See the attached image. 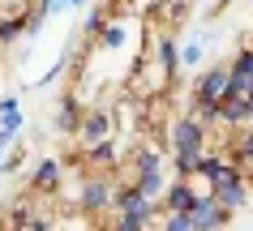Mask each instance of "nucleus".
<instances>
[{
	"instance_id": "obj_4",
	"label": "nucleus",
	"mask_w": 253,
	"mask_h": 231,
	"mask_svg": "<svg viewBox=\"0 0 253 231\" xmlns=\"http://www.w3.org/2000/svg\"><path fill=\"white\" fill-rule=\"evenodd\" d=\"M112 133H116V116H112V107H86V116H82V124H78V146H82V154L107 146Z\"/></svg>"
},
{
	"instance_id": "obj_7",
	"label": "nucleus",
	"mask_w": 253,
	"mask_h": 231,
	"mask_svg": "<svg viewBox=\"0 0 253 231\" xmlns=\"http://www.w3.org/2000/svg\"><path fill=\"white\" fill-rule=\"evenodd\" d=\"M65 184V163L60 159H39L35 171H30V189L35 193H60Z\"/></svg>"
},
{
	"instance_id": "obj_11",
	"label": "nucleus",
	"mask_w": 253,
	"mask_h": 231,
	"mask_svg": "<svg viewBox=\"0 0 253 231\" xmlns=\"http://www.w3.org/2000/svg\"><path fill=\"white\" fill-rule=\"evenodd\" d=\"M227 65H232V77H236L245 90H253V47H240Z\"/></svg>"
},
{
	"instance_id": "obj_14",
	"label": "nucleus",
	"mask_w": 253,
	"mask_h": 231,
	"mask_svg": "<svg viewBox=\"0 0 253 231\" xmlns=\"http://www.w3.org/2000/svg\"><path fill=\"white\" fill-rule=\"evenodd\" d=\"M125 17H112V26L103 30V39H99V47H103V52H120V47H125Z\"/></svg>"
},
{
	"instance_id": "obj_9",
	"label": "nucleus",
	"mask_w": 253,
	"mask_h": 231,
	"mask_svg": "<svg viewBox=\"0 0 253 231\" xmlns=\"http://www.w3.org/2000/svg\"><path fill=\"white\" fill-rule=\"evenodd\" d=\"M189 218H193V231H223L232 214H227L214 197H206V201H198L193 210H189Z\"/></svg>"
},
{
	"instance_id": "obj_18",
	"label": "nucleus",
	"mask_w": 253,
	"mask_h": 231,
	"mask_svg": "<svg viewBox=\"0 0 253 231\" xmlns=\"http://www.w3.org/2000/svg\"><path fill=\"white\" fill-rule=\"evenodd\" d=\"M159 231H193V218H189V214H168Z\"/></svg>"
},
{
	"instance_id": "obj_15",
	"label": "nucleus",
	"mask_w": 253,
	"mask_h": 231,
	"mask_svg": "<svg viewBox=\"0 0 253 231\" xmlns=\"http://www.w3.org/2000/svg\"><path fill=\"white\" fill-rule=\"evenodd\" d=\"M26 17H0V47H9V43H17L26 34Z\"/></svg>"
},
{
	"instance_id": "obj_16",
	"label": "nucleus",
	"mask_w": 253,
	"mask_h": 231,
	"mask_svg": "<svg viewBox=\"0 0 253 231\" xmlns=\"http://www.w3.org/2000/svg\"><path fill=\"white\" fill-rule=\"evenodd\" d=\"M22 129H26V116H22V111L4 116V120H0V141H4V146H13L17 137H22Z\"/></svg>"
},
{
	"instance_id": "obj_8",
	"label": "nucleus",
	"mask_w": 253,
	"mask_h": 231,
	"mask_svg": "<svg viewBox=\"0 0 253 231\" xmlns=\"http://www.w3.org/2000/svg\"><path fill=\"white\" fill-rule=\"evenodd\" d=\"M82 116H86V107H82V99L69 90V95H60V103H56V116H52V129H60V133L78 137V124Z\"/></svg>"
},
{
	"instance_id": "obj_20",
	"label": "nucleus",
	"mask_w": 253,
	"mask_h": 231,
	"mask_svg": "<svg viewBox=\"0 0 253 231\" xmlns=\"http://www.w3.org/2000/svg\"><path fill=\"white\" fill-rule=\"evenodd\" d=\"M22 159H26V150H17V154H9V159H4V167H0V171H4V176H9V171H17V167H22Z\"/></svg>"
},
{
	"instance_id": "obj_13",
	"label": "nucleus",
	"mask_w": 253,
	"mask_h": 231,
	"mask_svg": "<svg viewBox=\"0 0 253 231\" xmlns=\"http://www.w3.org/2000/svg\"><path fill=\"white\" fill-rule=\"evenodd\" d=\"M112 26V9H94L90 17H86V22H82V34H86V39H103V30Z\"/></svg>"
},
{
	"instance_id": "obj_1",
	"label": "nucleus",
	"mask_w": 253,
	"mask_h": 231,
	"mask_svg": "<svg viewBox=\"0 0 253 231\" xmlns=\"http://www.w3.org/2000/svg\"><path fill=\"white\" fill-rule=\"evenodd\" d=\"M168 150H172V180H189L198 171L202 154H206V141H211V129L193 116V111H180L172 124H168Z\"/></svg>"
},
{
	"instance_id": "obj_3",
	"label": "nucleus",
	"mask_w": 253,
	"mask_h": 231,
	"mask_svg": "<svg viewBox=\"0 0 253 231\" xmlns=\"http://www.w3.org/2000/svg\"><path fill=\"white\" fill-rule=\"evenodd\" d=\"M116 189H120V180H112V171H90V176H82L78 210L86 218H103L107 210L116 205Z\"/></svg>"
},
{
	"instance_id": "obj_2",
	"label": "nucleus",
	"mask_w": 253,
	"mask_h": 231,
	"mask_svg": "<svg viewBox=\"0 0 253 231\" xmlns=\"http://www.w3.org/2000/svg\"><path fill=\"white\" fill-rule=\"evenodd\" d=\"M227 86H232V65H211L206 73H198L193 82V116H198L206 129H219V107L227 99Z\"/></svg>"
},
{
	"instance_id": "obj_10",
	"label": "nucleus",
	"mask_w": 253,
	"mask_h": 231,
	"mask_svg": "<svg viewBox=\"0 0 253 231\" xmlns=\"http://www.w3.org/2000/svg\"><path fill=\"white\" fill-rule=\"evenodd\" d=\"M159 205H163V218H168V214H189V210L198 205V193H193V184H189V180H172Z\"/></svg>"
},
{
	"instance_id": "obj_21",
	"label": "nucleus",
	"mask_w": 253,
	"mask_h": 231,
	"mask_svg": "<svg viewBox=\"0 0 253 231\" xmlns=\"http://www.w3.org/2000/svg\"><path fill=\"white\" fill-rule=\"evenodd\" d=\"M4 150H9V146H4V141H0V167H4V159H9V154H4Z\"/></svg>"
},
{
	"instance_id": "obj_17",
	"label": "nucleus",
	"mask_w": 253,
	"mask_h": 231,
	"mask_svg": "<svg viewBox=\"0 0 253 231\" xmlns=\"http://www.w3.org/2000/svg\"><path fill=\"white\" fill-rule=\"evenodd\" d=\"M69 65H73V52L56 56V60H52V68H47V73H43V77H39V82H35V86H52V82H60V77H65V68H69Z\"/></svg>"
},
{
	"instance_id": "obj_6",
	"label": "nucleus",
	"mask_w": 253,
	"mask_h": 231,
	"mask_svg": "<svg viewBox=\"0 0 253 231\" xmlns=\"http://www.w3.org/2000/svg\"><path fill=\"white\" fill-rule=\"evenodd\" d=\"M150 60H155V65L163 68V77H168V82H176V77L185 73V68H180V43H176L172 34H168V30H163L159 39L150 43Z\"/></svg>"
},
{
	"instance_id": "obj_19",
	"label": "nucleus",
	"mask_w": 253,
	"mask_h": 231,
	"mask_svg": "<svg viewBox=\"0 0 253 231\" xmlns=\"http://www.w3.org/2000/svg\"><path fill=\"white\" fill-rule=\"evenodd\" d=\"M13 111H22V99H17V95H4V99H0V120L13 116Z\"/></svg>"
},
{
	"instance_id": "obj_12",
	"label": "nucleus",
	"mask_w": 253,
	"mask_h": 231,
	"mask_svg": "<svg viewBox=\"0 0 253 231\" xmlns=\"http://www.w3.org/2000/svg\"><path fill=\"white\" fill-rule=\"evenodd\" d=\"M206 43H211V34H193L189 43H180V68H198L206 56Z\"/></svg>"
},
{
	"instance_id": "obj_5",
	"label": "nucleus",
	"mask_w": 253,
	"mask_h": 231,
	"mask_svg": "<svg viewBox=\"0 0 253 231\" xmlns=\"http://www.w3.org/2000/svg\"><path fill=\"white\" fill-rule=\"evenodd\" d=\"M214 201L223 205L227 214L245 210V205L253 201V176L245 171V167H232V176H227L223 184H214Z\"/></svg>"
}]
</instances>
